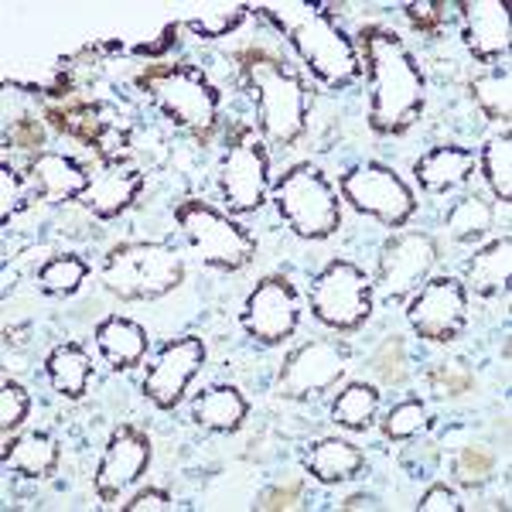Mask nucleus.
<instances>
[{
	"mask_svg": "<svg viewBox=\"0 0 512 512\" xmlns=\"http://www.w3.org/2000/svg\"><path fill=\"white\" fill-rule=\"evenodd\" d=\"M175 219L181 233L188 236V243H192V250L202 256L205 267L236 274L256 256V239L239 222L222 216L219 209H212L209 202L188 198V202H181L175 209Z\"/></svg>",
	"mask_w": 512,
	"mask_h": 512,
	"instance_id": "obj_7",
	"label": "nucleus"
},
{
	"mask_svg": "<svg viewBox=\"0 0 512 512\" xmlns=\"http://www.w3.org/2000/svg\"><path fill=\"white\" fill-rule=\"evenodd\" d=\"M168 509H171V495L164 489H144L130 502H123V512H168Z\"/></svg>",
	"mask_w": 512,
	"mask_h": 512,
	"instance_id": "obj_44",
	"label": "nucleus"
},
{
	"mask_svg": "<svg viewBox=\"0 0 512 512\" xmlns=\"http://www.w3.org/2000/svg\"><path fill=\"white\" fill-rule=\"evenodd\" d=\"M482 178L489 181L492 195L499 198V202H512V134L509 130L485 144Z\"/></svg>",
	"mask_w": 512,
	"mask_h": 512,
	"instance_id": "obj_30",
	"label": "nucleus"
},
{
	"mask_svg": "<svg viewBox=\"0 0 512 512\" xmlns=\"http://www.w3.org/2000/svg\"><path fill=\"white\" fill-rule=\"evenodd\" d=\"M362 65L373 82L369 127L379 137H400L424 113V72L403 38L379 24H362L359 31Z\"/></svg>",
	"mask_w": 512,
	"mask_h": 512,
	"instance_id": "obj_1",
	"label": "nucleus"
},
{
	"mask_svg": "<svg viewBox=\"0 0 512 512\" xmlns=\"http://www.w3.org/2000/svg\"><path fill=\"white\" fill-rule=\"evenodd\" d=\"M0 458H4V465L11 468V472H21L24 478H48L59 468V444L41 431L24 434L18 441L7 437Z\"/></svg>",
	"mask_w": 512,
	"mask_h": 512,
	"instance_id": "obj_25",
	"label": "nucleus"
},
{
	"mask_svg": "<svg viewBox=\"0 0 512 512\" xmlns=\"http://www.w3.org/2000/svg\"><path fill=\"white\" fill-rule=\"evenodd\" d=\"M41 140H45V127L31 117L18 120L11 130H7V144L21 147V151H35V147H41Z\"/></svg>",
	"mask_w": 512,
	"mask_h": 512,
	"instance_id": "obj_42",
	"label": "nucleus"
},
{
	"mask_svg": "<svg viewBox=\"0 0 512 512\" xmlns=\"http://www.w3.org/2000/svg\"><path fill=\"white\" fill-rule=\"evenodd\" d=\"M472 171H475V154L458 144L434 147V151H427L424 158L414 164L417 185L431 195H448L454 188L468 185Z\"/></svg>",
	"mask_w": 512,
	"mask_h": 512,
	"instance_id": "obj_19",
	"label": "nucleus"
},
{
	"mask_svg": "<svg viewBox=\"0 0 512 512\" xmlns=\"http://www.w3.org/2000/svg\"><path fill=\"white\" fill-rule=\"evenodd\" d=\"M86 277H89L86 260L76 256V253H65V256H55V260H48L45 267L38 270V287L45 294L69 297V294L79 291Z\"/></svg>",
	"mask_w": 512,
	"mask_h": 512,
	"instance_id": "obj_31",
	"label": "nucleus"
},
{
	"mask_svg": "<svg viewBox=\"0 0 512 512\" xmlns=\"http://www.w3.org/2000/svg\"><path fill=\"white\" fill-rule=\"evenodd\" d=\"M427 383H431L434 396L448 400V396H465V393H472V390H475V373L465 366V362H441L437 369H431Z\"/></svg>",
	"mask_w": 512,
	"mask_h": 512,
	"instance_id": "obj_35",
	"label": "nucleus"
},
{
	"mask_svg": "<svg viewBox=\"0 0 512 512\" xmlns=\"http://www.w3.org/2000/svg\"><path fill=\"white\" fill-rule=\"evenodd\" d=\"M246 414H250V403L236 386H212L192 403V417L198 427L216 434H233L243 427Z\"/></svg>",
	"mask_w": 512,
	"mask_h": 512,
	"instance_id": "obj_24",
	"label": "nucleus"
},
{
	"mask_svg": "<svg viewBox=\"0 0 512 512\" xmlns=\"http://www.w3.org/2000/svg\"><path fill=\"white\" fill-rule=\"evenodd\" d=\"M427 420V407L420 400H403L396 403V407L386 414L383 420V434L390 437V441H407V437H414L420 427H424Z\"/></svg>",
	"mask_w": 512,
	"mask_h": 512,
	"instance_id": "obj_36",
	"label": "nucleus"
},
{
	"mask_svg": "<svg viewBox=\"0 0 512 512\" xmlns=\"http://www.w3.org/2000/svg\"><path fill=\"white\" fill-rule=\"evenodd\" d=\"M246 11H250V7H236L233 14H216V18H198V21H188V28L202 38H226L229 31L239 28V21L246 18Z\"/></svg>",
	"mask_w": 512,
	"mask_h": 512,
	"instance_id": "obj_39",
	"label": "nucleus"
},
{
	"mask_svg": "<svg viewBox=\"0 0 512 512\" xmlns=\"http://www.w3.org/2000/svg\"><path fill=\"white\" fill-rule=\"evenodd\" d=\"M472 99L489 120L509 123L512 117V82L509 72H482L472 79Z\"/></svg>",
	"mask_w": 512,
	"mask_h": 512,
	"instance_id": "obj_32",
	"label": "nucleus"
},
{
	"mask_svg": "<svg viewBox=\"0 0 512 512\" xmlns=\"http://www.w3.org/2000/svg\"><path fill=\"white\" fill-rule=\"evenodd\" d=\"M495 209L492 202H485L482 195H465L461 202H454V209L448 212V233L458 243H475L492 229Z\"/></svg>",
	"mask_w": 512,
	"mask_h": 512,
	"instance_id": "obj_29",
	"label": "nucleus"
},
{
	"mask_svg": "<svg viewBox=\"0 0 512 512\" xmlns=\"http://www.w3.org/2000/svg\"><path fill=\"white\" fill-rule=\"evenodd\" d=\"M243 82L260 106V130L270 144L291 147L308 130V86L301 72L263 48H243L236 55Z\"/></svg>",
	"mask_w": 512,
	"mask_h": 512,
	"instance_id": "obj_3",
	"label": "nucleus"
},
{
	"mask_svg": "<svg viewBox=\"0 0 512 512\" xmlns=\"http://www.w3.org/2000/svg\"><path fill=\"white\" fill-rule=\"evenodd\" d=\"M304 465H308L311 478H318L321 485H335V482H349V478L359 475L362 468H366V454L349 441L321 437V441L311 444Z\"/></svg>",
	"mask_w": 512,
	"mask_h": 512,
	"instance_id": "obj_22",
	"label": "nucleus"
},
{
	"mask_svg": "<svg viewBox=\"0 0 512 512\" xmlns=\"http://www.w3.org/2000/svg\"><path fill=\"white\" fill-rule=\"evenodd\" d=\"M202 366H205L202 338H195V335L175 338V342L164 345V349L158 352V359H154V366L147 369L144 396L158 410L178 407L181 396H185V390H188V383L202 373Z\"/></svg>",
	"mask_w": 512,
	"mask_h": 512,
	"instance_id": "obj_14",
	"label": "nucleus"
},
{
	"mask_svg": "<svg viewBox=\"0 0 512 512\" xmlns=\"http://www.w3.org/2000/svg\"><path fill=\"white\" fill-rule=\"evenodd\" d=\"M106 113L110 110L93 106V103H72V106H65V110H48V123H52L59 134L76 137L96 151V147L103 144V137L117 127L113 120H106Z\"/></svg>",
	"mask_w": 512,
	"mask_h": 512,
	"instance_id": "obj_27",
	"label": "nucleus"
},
{
	"mask_svg": "<svg viewBox=\"0 0 512 512\" xmlns=\"http://www.w3.org/2000/svg\"><path fill=\"white\" fill-rule=\"evenodd\" d=\"M437 263V243L427 233H400L383 246L379 256V284L390 301L417 291L420 280L431 277Z\"/></svg>",
	"mask_w": 512,
	"mask_h": 512,
	"instance_id": "obj_16",
	"label": "nucleus"
},
{
	"mask_svg": "<svg viewBox=\"0 0 512 512\" xmlns=\"http://www.w3.org/2000/svg\"><path fill=\"white\" fill-rule=\"evenodd\" d=\"M376 410H379V390L369 383H349L342 393H338L335 407H332V417L338 427L345 431H369L376 420Z\"/></svg>",
	"mask_w": 512,
	"mask_h": 512,
	"instance_id": "obj_28",
	"label": "nucleus"
},
{
	"mask_svg": "<svg viewBox=\"0 0 512 512\" xmlns=\"http://www.w3.org/2000/svg\"><path fill=\"white\" fill-rule=\"evenodd\" d=\"M181 280L185 267L168 243H120L103 263V287L120 301H158Z\"/></svg>",
	"mask_w": 512,
	"mask_h": 512,
	"instance_id": "obj_5",
	"label": "nucleus"
},
{
	"mask_svg": "<svg viewBox=\"0 0 512 512\" xmlns=\"http://www.w3.org/2000/svg\"><path fill=\"white\" fill-rule=\"evenodd\" d=\"M495 468V454L485 444H468L461 448V454L454 458V478H458L465 489H478L492 478Z\"/></svg>",
	"mask_w": 512,
	"mask_h": 512,
	"instance_id": "obj_33",
	"label": "nucleus"
},
{
	"mask_svg": "<svg viewBox=\"0 0 512 512\" xmlns=\"http://www.w3.org/2000/svg\"><path fill=\"white\" fill-rule=\"evenodd\" d=\"M274 202L280 219L301 239L321 243V239L335 236L338 226H342L338 192L332 188V181L325 178V171L315 168V164H291L274 181Z\"/></svg>",
	"mask_w": 512,
	"mask_h": 512,
	"instance_id": "obj_6",
	"label": "nucleus"
},
{
	"mask_svg": "<svg viewBox=\"0 0 512 512\" xmlns=\"http://www.w3.org/2000/svg\"><path fill=\"white\" fill-rule=\"evenodd\" d=\"M301 495H304V482L301 478H291L287 485H277V489L263 492L256 509H294L297 502H301Z\"/></svg>",
	"mask_w": 512,
	"mask_h": 512,
	"instance_id": "obj_41",
	"label": "nucleus"
},
{
	"mask_svg": "<svg viewBox=\"0 0 512 512\" xmlns=\"http://www.w3.org/2000/svg\"><path fill=\"white\" fill-rule=\"evenodd\" d=\"M96 345L103 352V359L110 362L117 373H127L144 362L147 355V332L130 318L110 315L96 325Z\"/></svg>",
	"mask_w": 512,
	"mask_h": 512,
	"instance_id": "obj_21",
	"label": "nucleus"
},
{
	"mask_svg": "<svg viewBox=\"0 0 512 512\" xmlns=\"http://www.w3.org/2000/svg\"><path fill=\"white\" fill-rule=\"evenodd\" d=\"M512 277V239H492L489 246H482L472 260L465 263V284L472 287L478 297H492L509 287Z\"/></svg>",
	"mask_w": 512,
	"mask_h": 512,
	"instance_id": "obj_23",
	"label": "nucleus"
},
{
	"mask_svg": "<svg viewBox=\"0 0 512 512\" xmlns=\"http://www.w3.org/2000/svg\"><path fill=\"white\" fill-rule=\"evenodd\" d=\"M31 410V396L21 383L4 379V396H0V431L11 437V431H18Z\"/></svg>",
	"mask_w": 512,
	"mask_h": 512,
	"instance_id": "obj_37",
	"label": "nucleus"
},
{
	"mask_svg": "<svg viewBox=\"0 0 512 512\" xmlns=\"http://www.w3.org/2000/svg\"><path fill=\"white\" fill-rule=\"evenodd\" d=\"M297 321H301V297L291 280L280 274L263 277L246 297L243 315H239L243 332L260 345H280L284 338H291Z\"/></svg>",
	"mask_w": 512,
	"mask_h": 512,
	"instance_id": "obj_12",
	"label": "nucleus"
},
{
	"mask_svg": "<svg viewBox=\"0 0 512 512\" xmlns=\"http://www.w3.org/2000/svg\"><path fill=\"white\" fill-rule=\"evenodd\" d=\"M151 465V437L140 427L123 424L110 434L103 458L96 468V495L103 502H117Z\"/></svg>",
	"mask_w": 512,
	"mask_h": 512,
	"instance_id": "obj_15",
	"label": "nucleus"
},
{
	"mask_svg": "<svg viewBox=\"0 0 512 512\" xmlns=\"http://www.w3.org/2000/svg\"><path fill=\"white\" fill-rule=\"evenodd\" d=\"M175 41H178V24H168V28L161 31V41H154V45H137V55H147V59H154V55L168 52Z\"/></svg>",
	"mask_w": 512,
	"mask_h": 512,
	"instance_id": "obj_45",
	"label": "nucleus"
},
{
	"mask_svg": "<svg viewBox=\"0 0 512 512\" xmlns=\"http://www.w3.org/2000/svg\"><path fill=\"white\" fill-rule=\"evenodd\" d=\"M311 315L332 332H355L373 315V280L349 260H332L311 284Z\"/></svg>",
	"mask_w": 512,
	"mask_h": 512,
	"instance_id": "obj_8",
	"label": "nucleus"
},
{
	"mask_svg": "<svg viewBox=\"0 0 512 512\" xmlns=\"http://www.w3.org/2000/svg\"><path fill=\"white\" fill-rule=\"evenodd\" d=\"M45 373L52 379V386L69 400H82L89 390V379H93V359L79 349V345H59L45 359Z\"/></svg>",
	"mask_w": 512,
	"mask_h": 512,
	"instance_id": "obj_26",
	"label": "nucleus"
},
{
	"mask_svg": "<svg viewBox=\"0 0 512 512\" xmlns=\"http://www.w3.org/2000/svg\"><path fill=\"white\" fill-rule=\"evenodd\" d=\"M349 345L342 338H315L304 342L301 349L287 355L284 369H280L277 390L287 400H308L325 390H332L338 379L349 369Z\"/></svg>",
	"mask_w": 512,
	"mask_h": 512,
	"instance_id": "obj_11",
	"label": "nucleus"
},
{
	"mask_svg": "<svg viewBox=\"0 0 512 512\" xmlns=\"http://www.w3.org/2000/svg\"><path fill=\"white\" fill-rule=\"evenodd\" d=\"M31 181H35L41 202H62V198H79L86 192L93 175L76 158H65L59 151H41L31 161Z\"/></svg>",
	"mask_w": 512,
	"mask_h": 512,
	"instance_id": "obj_20",
	"label": "nucleus"
},
{
	"mask_svg": "<svg viewBox=\"0 0 512 512\" xmlns=\"http://www.w3.org/2000/svg\"><path fill=\"white\" fill-rule=\"evenodd\" d=\"M338 188L359 216H373L390 229L407 226L417 212V198L410 192V185L379 161H366L359 168L345 171Z\"/></svg>",
	"mask_w": 512,
	"mask_h": 512,
	"instance_id": "obj_9",
	"label": "nucleus"
},
{
	"mask_svg": "<svg viewBox=\"0 0 512 512\" xmlns=\"http://www.w3.org/2000/svg\"><path fill=\"white\" fill-rule=\"evenodd\" d=\"M369 506H373V499H369V495H352V499L342 502V509H369Z\"/></svg>",
	"mask_w": 512,
	"mask_h": 512,
	"instance_id": "obj_46",
	"label": "nucleus"
},
{
	"mask_svg": "<svg viewBox=\"0 0 512 512\" xmlns=\"http://www.w3.org/2000/svg\"><path fill=\"white\" fill-rule=\"evenodd\" d=\"M420 512H461L465 506L458 502V495H454L448 485H431V489L424 492V499L417 502Z\"/></svg>",
	"mask_w": 512,
	"mask_h": 512,
	"instance_id": "obj_43",
	"label": "nucleus"
},
{
	"mask_svg": "<svg viewBox=\"0 0 512 512\" xmlns=\"http://www.w3.org/2000/svg\"><path fill=\"white\" fill-rule=\"evenodd\" d=\"M140 192H144V175H140L137 168L113 164V168L93 175L89 188L76 198V202L82 209L93 212L96 219H117L120 212H127L130 205L137 202Z\"/></svg>",
	"mask_w": 512,
	"mask_h": 512,
	"instance_id": "obj_18",
	"label": "nucleus"
},
{
	"mask_svg": "<svg viewBox=\"0 0 512 512\" xmlns=\"http://www.w3.org/2000/svg\"><path fill=\"white\" fill-rule=\"evenodd\" d=\"M458 11L465 21V45L478 62H495L509 52V7L502 0H465Z\"/></svg>",
	"mask_w": 512,
	"mask_h": 512,
	"instance_id": "obj_17",
	"label": "nucleus"
},
{
	"mask_svg": "<svg viewBox=\"0 0 512 512\" xmlns=\"http://www.w3.org/2000/svg\"><path fill=\"white\" fill-rule=\"evenodd\" d=\"M137 89H144L147 96L158 103V110L168 120H175L178 127L192 130L202 140L212 137L219 123V89L212 86L195 65L175 62V65H147L137 76Z\"/></svg>",
	"mask_w": 512,
	"mask_h": 512,
	"instance_id": "obj_4",
	"label": "nucleus"
},
{
	"mask_svg": "<svg viewBox=\"0 0 512 512\" xmlns=\"http://www.w3.org/2000/svg\"><path fill=\"white\" fill-rule=\"evenodd\" d=\"M410 328L427 342H454L468 325V287L454 277H434L407 308Z\"/></svg>",
	"mask_w": 512,
	"mask_h": 512,
	"instance_id": "obj_13",
	"label": "nucleus"
},
{
	"mask_svg": "<svg viewBox=\"0 0 512 512\" xmlns=\"http://www.w3.org/2000/svg\"><path fill=\"white\" fill-rule=\"evenodd\" d=\"M410 362H407V342H403L400 335L386 338L383 345L376 349L373 355V373L383 386H400L403 379H407L410 373Z\"/></svg>",
	"mask_w": 512,
	"mask_h": 512,
	"instance_id": "obj_34",
	"label": "nucleus"
},
{
	"mask_svg": "<svg viewBox=\"0 0 512 512\" xmlns=\"http://www.w3.org/2000/svg\"><path fill=\"white\" fill-rule=\"evenodd\" d=\"M267 181H270V158L263 140L253 127H236L229 137V151L222 161L219 192L226 198L229 212L246 216L267 202Z\"/></svg>",
	"mask_w": 512,
	"mask_h": 512,
	"instance_id": "obj_10",
	"label": "nucleus"
},
{
	"mask_svg": "<svg viewBox=\"0 0 512 512\" xmlns=\"http://www.w3.org/2000/svg\"><path fill=\"white\" fill-rule=\"evenodd\" d=\"M0 202H4V212H0V222H11V212H18L24 205V178L11 168V161L0 164Z\"/></svg>",
	"mask_w": 512,
	"mask_h": 512,
	"instance_id": "obj_38",
	"label": "nucleus"
},
{
	"mask_svg": "<svg viewBox=\"0 0 512 512\" xmlns=\"http://www.w3.org/2000/svg\"><path fill=\"white\" fill-rule=\"evenodd\" d=\"M403 11H407V21L414 24L420 35H434V31L444 24L448 4H407Z\"/></svg>",
	"mask_w": 512,
	"mask_h": 512,
	"instance_id": "obj_40",
	"label": "nucleus"
},
{
	"mask_svg": "<svg viewBox=\"0 0 512 512\" xmlns=\"http://www.w3.org/2000/svg\"><path fill=\"white\" fill-rule=\"evenodd\" d=\"M256 11L291 41V48L321 86L349 89L352 82H359L362 62L355 41L338 28L325 4H267Z\"/></svg>",
	"mask_w": 512,
	"mask_h": 512,
	"instance_id": "obj_2",
	"label": "nucleus"
}]
</instances>
